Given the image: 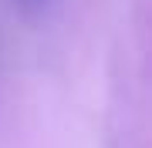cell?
<instances>
[{
  "label": "cell",
  "mask_w": 152,
  "mask_h": 148,
  "mask_svg": "<svg viewBox=\"0 0 152 148\" xmlns=\"http://www.w3.org/2000/svg\"><path fill=\"white\" fill-rule=\"evenodd\" d=\"M17 7H20V10H27V14H41L44 7L51 4V0H14Z\"/></svg>",
  "instance_id": "6da1fadb"
}]
</instances>
